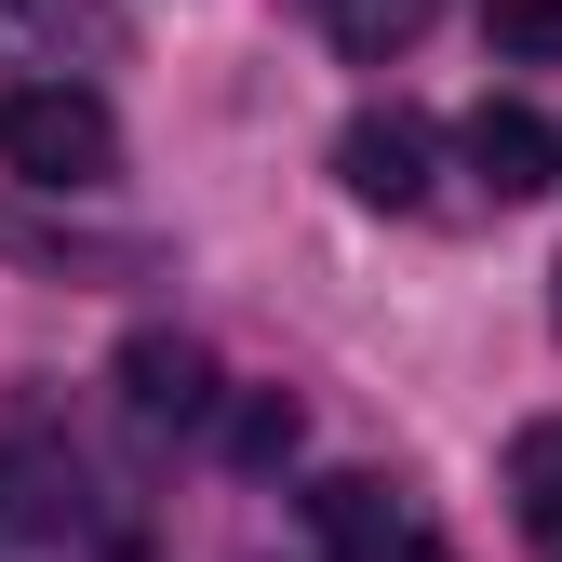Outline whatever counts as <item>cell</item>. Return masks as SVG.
Segmentation results:
<instances>
[{"instance_id":"cell-7","label":"cell","mask_w":562,"mask_h":562,"mask_svg":"<svg viewBox=\"0 0 562 562\" xmlns=\"http://www.w3.org/2000/svg\"><path fill=\"white\" fill-rule=\"evenodd\" d=\"M295 442H308V415L281 402V389H255V402H228V456H241V469H281Z\"/></svg>"},{"instance_id":"cell-2","label":"cell","mask_w":562,"mask_h":562,"mask_svg":"<svg viewBox=\"0 0 562 562\" xmlns=\"http://www.w3.org/2000/svg\"><path fill=\"white\" fill-rule=\"evenodd\" d=\"M335 175H348V201H375V215H415V201H429V121L415 108H362L335 134Z\"/></svg>"},{"instance_id":"cell-9","label":"cell","mask_w":562,"mask_h":562,"mask_svg":"<svg viewBox=\"0 0 562 562\" xmlns=\"http://www.w3.org/2000/svg\"><path fill=\"white\" fill-rule=\"evenodd\" d=\"M522 509L562 536V429H536V442H522Z\"/></svg>"},{"instance_id":"cell-4","label":"cell","mask_w":562,"mask_h":562,"mask_svg":"<svg viewBox=\"0 0 562 562\" xmlns=\"http://www.w3.org/2000/svg\"><path fill=\"white\" fill-rule=\"evenodd\" d=\"M121 402L148 415V429H201V415H215V362H201L188 335H121Z\"/></svg>"},{"instance_id":"cell-1","label":"cell","mask_w":562,"mask_h":562,"mask_svg":"<svg viewBox=\"0 0 562 562\" xmlns=\"http://www.w3.org/2000/svg\"><path fill=\"white\" fill-rule=\"evenodd\" d=\"M121 161V121L94 81H0V175L27 188H94Z\"/></svg>"},{"instance_id":"cell-3","label":"cell","mask_w":562,"mask_h":562,"mask_svg":"<svg viewBox=\"0 0 562 562\" xmlns=\"http://www.w3.org/2000/svg\"><path fill=\"white\" fill-rule=\"evenodd\" d=\"M469 175L496 188V201H536V188H562V134L536 108H509V94H482L469 108Z\"/></svg>"},{"instance_id":"cell-5","label":"cell","mask_w":562,"mask_h":562,"mask_svg":"<svg viewBox=\"0 0 562 562\" xmlns=\"http://www.w3.org/2000/svg\"><path fill=\"white\" fill-rule=\"evenodd\" d=\"M308 536L348 549V562H375V549L402 536V496H389L375 469H322V482H308Z\"/></svg>"},{"instance_id":"cell-10","label":"cell","mask_w":562,"mask_h":562,"mask_svg":"<svg viewBox=\"0 0 562 562\" xmlns=\"http://www.w3.org/2000/svg\"><path fill=\"white\" fill-rule=\"evenodd\" d=\"M375 562H456V549H442V536H429V522H402V536H389V549H375Z\"/></svg>"},{"instance_id":"cell-8","label":"cell","mask_w":562,"mask_h":562,"mask_svg":"<svg viewBox=\"0 0 562 562\" xmlns=\"http://www.w3.org/2000/svg\"><path fill=\"white\" fill-rule=\"evenodd\" d=\"M482 41L522 67H562V0H482Z\"/></svg>"},{"instance_id":"cell-6","label":"cell","mask_w":562,"mask_h":562,"mask_svg":"<svg viewBox=\"0 0 562 562\" xmlns=\"http://www.w3.org/2000/svg\"><path fill=\"white\" fill-rule=\"evenodd\" d=\"M442 0H322V27H335V54H362V67H389L415 27H429Z\"/></svg>"}]
</instances>
